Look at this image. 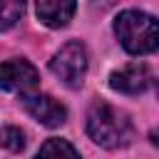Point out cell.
Here are the masks:
<instances>
[{
    "label": "cell",
    "instance_id": "52a82bcc",
    "mask_svg": "<svg viewBox=\"0 0 159 159\" xmlns=\"http://www.w3.org/2000/svg\"><path fill=\"white\" fill-rule=\"evenodd\" d=\"M75 10H77L75 0H35L37 20L52 30L70 25V20L75 17Z\"/></svg>",
    "mask_w": 159,
    "mask_h": 159
},
{
    "label": "cell",
    "instance_id": "277c9868",
    "mask_svg": "<svg viewBox=\"0 0 159 159\" xmlns=\"http://www.w3.org/2000/svg\"><path fill=\"white\" fill-rule=\"evenodd\" d=\"M37 87H40V75L27 60L0 62V89L27 97V94L37 92Z\"/></svg>",
    "mask_w": 159,
    "mask_h": 159
},
{
    "label": "cell",
    "instance_id": "6da1fadb",
    "mask_svg": "<svg viewBox=\"0 0 159 159\" xmlns=\"http://www.w3.org/2000/svg\"><path fill=\"white\" fill-rule=\"evenodd\" d=\"M87 134L94 144L104 149H122L132 144L134 127L124 112L107 102H94L87 112Z\"/></svg>",
    "mask_w": 159,
    "mask_h": 159
},
{
    "label": "cell",
    "instance_id": "9c48e42d",
    "mask_svg": "<svg viewBox=\"0 0 159 159\" xmlns=\"http://www.w3.org/2000/svg\"><path fill=\"white\" fill-rule=\"evenodd\" d=\"M37 154L40 157H52V154H67V157H80V149L77 147H72L67 139H57V137H52V139H47L40 149H37Z\"/></svg>",
    "mask_w": 159,
    "mask_h": 159
},
{
    "label": "cell",
    "instance_id": "7a4b0ae2",
    "mask_svg": "<svg viewBox=\"0 0 159 159\" xmlns=\"http://www.w3.org/2000/svg\"><path fill=\"white\" fill-rule=\"evenodd\" d=\"M114 35L129 55H149L159 50V20L149 12H119L114 17Z\"/></svg>",
    "mask_w": 159,
    "mask_h": 159
},
{
    "label": "cell",
    "instance_id": "8992f818",
    "mask_svg": "<svg viewBox=\"0 0 159 159\" xmlns=\"http://www.w3.org/2000/svg\"><path fill=\"white\" fill-rule=\"evenodd\" d=\"M149 82H152L149 67L142 62L124 65L122 70H114L109 75V87L114 92H122V94H139L149 87Z\"/></svg>",
    "mask_w": 159,
    "mask_h": 159
},
{
    "label": "cell",
    "instance_id": "5b68a950",
    "mask_svg": "<svg viewBox=\"0 0 159 159\" xmlns=\"http://www.w3.org/2000/svg\"><path fill=\"white\" fill-rule=\"evenodd\" d=\"M22 99H25V109L30 112V117L37 119L40 124L55 129V127H60V124L67 122V109H65V104H60L55 97L32 92V94H27V97H22Z\"/></svg>",
    "mask_w": 159,
    "mask_h": 159
},
{
    "label": "cell",
    "instance_id": "30bf717a",
    "mask_svg": "<svg viewBox=\"0 0 159 159\" xmlns=\"http://www.w3.org/2000/svg\"><path fill=\"white\" fill-rule=\"evenodd\" d=\"M0 147L7 152H20L25 147V132L20 127H2L0 129Z\"/></svg>",
    "mask_w": 159,
    "mask_h": 159
},
{
    "label": "cell",
    "instance_id": "3957f363",
    "mask_svg": "<svg viewBox=\"0 0 159 159\" xmlns=\"http://www.w3.org/2000/svg\"><path fill=\"white\" fill-rule=\"evenodd\" d=\"M87 47L80 42V40H70L65 42L50 60V72L67 87L77 89L82 82H84V75H87Z\"/></svg>",
    "mask_w": 159,
    "mask_h": 159
},
{
    "label": "cell",
    "instance_id": "ba28073f",
    "mask_svg": "<svg viewBox=\"0 0 159 159\" xmlns=\"http://www.w3.org/2000/svg\"><path fill=\"white\" fill-rule=\"evenodd\" d=\"M25 15V0H0V30H10Z\"/></svg>",
    "mask_w": 159,
    "mask_h": 159
},
{
    "label": "cell",
    "instance_id": "8fae6325",
    "mask_svg": "<svg viewBox=\"0 0 159 159\" xmlns=\"http://www.w3.org/2000/svg\"><path fill=\"white\" fill-rule=\"evenodd\" d=\"M149 139H152V144H154V147H159V127H154V129L149 132Z\"/></svg>",
    "mask_w": 159,
    "mask_h": 159
}]
</instances>
